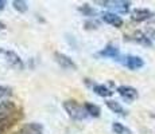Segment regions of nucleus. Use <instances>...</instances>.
Segmentation results:
<instances>
[{
    "mask_svg": "<svg viewBox=\"0 0 155 134\" xmlns=\"http://www.w3.org/2000/svg\"><path fill=\"white\" fill-rule=\"evenodd\" d=\"M62 106H64L66 114L74 121H84V120H86V117H88L84 106H81L77 101H74V99L65 101Z\"/></svg>",
    "mask_w": 155,
    "mask_h": 134,
    "instance_id": "nucleus-1",
    "label": "nucleus"
},
{
    "mask_svg": "<svg viewBox=\"0 0 155 134\" xmlns=\"http://www.w3.org/2000/svg\"><path fill=\"white\" fill-rule=\"evenodd\" d=\"M0 55H2L3 58H4V61L12 68H15V70H23V68H25V63H23L22 58L15 51H12V50L0 48Z\"/></svg>",
    "mask_w": 155,
    "mask_h": 134,
    "instance_id": "nucleus-2",
    "label": "nucleus"
},
{
    "mask_svg": "<svg viewBox=\"0 0 155 134\" xmlns=\"http://www.w3.org/2000/svg\"><path fill=\"white\" fill-rule=\"evenodd\" d=\"M18 106L12 101H3L0 102V121L11 120V118L18 117Z\"/></svg>",
    "mask_w": 155,
    "mask_h": 134,
    "instance_id": "nucleus-3",
    "label": "nucleus"
},
{
    "mask_svg": "<svg viewBox=\"0 0 155 134\" xmlns=\"http://www.w3.org/2000/svg\"><path fill=\"white\" fill-rule=\"evenodd\" d=\"M97 4H101L103 7L111 8L113 11H119L121 14L130 12L131 8V2H126V0H104V2H96Z\"/></svg>",
    "mask_w": 155,
    "mask_h": 134,
    "instance_id": "nucleus-4",
    "label": "nucleus"
},
{
    "mask_svg": "<svg viewBox=\"0 0 155 134\" xmlns=\"http://www.w3.org/2000/svg\"><path fill=\"white\" fill-rule=\"evenodd\" d=\"M54 61L62 68H65V70H73V71H76L77 68H78V66L76 64V62H74L73 59L70 58V56H68L66 54H64V52L55 51L54 52Z\"/></svg>",
    "mask_w": 155,
    "mask_h": 134,
    "instance_id": "nucleus-5",
    "label": "nucleus"
},
{
    "mask_svg": "<svg viewBox=\"0 0 155 134\" xmlns=\"http://www.w3.org/2000/svg\"><path fill=\"white\" fill-rule=\"evenodd\" d=\"M116 91L117 94L123 98L124 101H128V102H134L135 99L139 98V93L135 87L132 86H128V85H121V86H117L116 87Z\"/></svg>",
    "mask_w": 155,
    "mask_h": 134,
    "instance_id": "nucleus-6",
    "label": "nucleus"
},
{
    "mask_svg": "<svg viewBox=\"0 0 155 134\" xmlns=\"http://www.w3.org/2000/svg\"><path fill=\"white\" fill-rule=\"evenodd\" d=\"M124 40L128 42H135L138 44H142L144 47H151L153 46V42L148 39V36L142 31H134L130 35H124Z\"/></svg>",
    "mask_w": 155,
    "mask_h": 134,
    "instance_id": "nucleus-7",
    "label": "nucleus"
},
{
    "mask_svg": "<svg viewBox=\"0 0 155 134\" xmlns=\"http://www.w3.org/2000/svg\"><path fill=\"white\" fill-rule=\"evenodd\" d=\"M85 83L92 89V90H93L94 94H97L101 98H108V97H111V95H113V91L105 85L94 83L93 80H91V79H85Z\"/></svg>",
    "mask_w": 155,
    "mask_h": 134,
    "instance_id": "nucleus-8",
    "label": "nucleus"
},
{
    "mask_svg": "<svg viewBox=\"0 0 155 134\" xmlns=\"http://www.w3.org/2000/svg\"><path fill=\"white\" fill-rule=\"evenodd\" d=\"M97 55L101 56V58H109L113 59V61H119L120 59V51H119L117 46H115L113 43H108L104 48H101Z\"/></svg>",
    "mask_w": 155,
    "mask_h": 134,
    "instance_id": "nucleus-9",
    "label": "nucleus"
},
{
    "mask_svg": "<svg viewBox=\"0 0 155 134\" xmlns=\"http://www.w3.org/2000/svg\"><path fill=\"white\" fill-rule=\"evenodd\" d=\"M154 16H155V14L153 11L147 10V8H136V10H134L132 12H131V19L138 23L150 20L151 17H154Z\"/></svg>",
    "mask_w": 155,
    "mask_h": 134,
    "instance_id": "nucleus-10",
    "label": "nucleus"
},
{
    "mask_svg": "<svg viewBox=\"0 0 155 134\" xmlns=\"http://www.w3.org/2000/svg\"><path fill=\"white\" fill-rule=\"evenodd\" d=\"M101 20L107 24L112 26V27H116V28H120L123 26V19L119 16L115 12H104L101 14Z\"/></svg>",
    "mask_w": 155,
    "mask_h": 134,
    "instance_id": "nucleus-11",
    "label": "nucleus"
},
{
    "mask_svg": "<svg viewBox=\"0 0 155 134\" xmlns=\"http://www.w3.org/2000/svg\"><path fill=\"white\" fill-rule=\"evenodd\" d=\"M124 66L130 70H139L144 66V62L140 56H136V55H127L124 58Z\"/></svg>",
    "mask_w": 155,
    "mask_h": 134,
    "instance_id": "nucleus-12",
    "label": "nucleus"
},
{
    "mask_svg": "<svg viewBox=\"0 0 155 134\" xmlns=\"http://www.w3.org/2000/svg\"><path fill=\"white\" fill-rule=\"evenodd\" d=\"M18 134H43V126L38 122H30L26 123Z\"/></svg>",
    "mask_w": 155,
    "mask_h": 134,
    "instance_id": "nucleus-13",
    "label": "nucleus"
},
{
    "mask_svg": "<svg viewBox=\"0 0 155 134\" xmlns=\"http://www.w3.org/2000/svg\"><path fill=\"white\" fill-rule=\"evenodd\" d=\"M105 105H107V107H108V109L111 110L112 113L120 115V117H127V114H128L127 110L124 109V107L121 106L119 102H116V101H112V99H108L105 102Z\"/></svg>",
    "mask_w": 155,
    "mask_h": 134,
    "instance_id": "nucleus-14",
    "label": "nucleus"
},
{
    "mask_svg": "<svg viewBox=\"0 0 155 134\" xmlns=\"http://www.w3.org/2000/svg\"><path fill=\"white\" fill-rule=\"evenodd\" d=\"M84 109L88 114V117H93V118H99L101 115V109L97 105L92 102H85L84 103Z\"/></svg>",
    "mask_w": 155,
    "mask_h": 134,
    "instance_id": "nucleus-15",
    "label": "nucleus"
},
{
    "mask_svg": "<svg viewBox=\"0 0 155 134\" xmlns=\"http://www.w3.org/2000/svg\"><path fill=\"white\" fill-rule=\"evenodd\" d=\"M112 132L115 134H132V130L130 127L124 126L121 122H113L112 123Z\"/></svg>",
    "mask_w": 155,
    "mask_h": 134,
    "instance_id": "nucleus-16",
    "label": "nucleus"
},
{
    "mask_svg": "<svg viewBox=\"0 0 155 134\" xmlns=\"http://www.w3.org/2000/svg\"><path fill=\"white\" fill-rule=\"evenodd\" d=\"M12 7L20 14L27 12V10H28V4H27V2H25V0H14Z\"/></svg>",
    "mask_w": 155,
    "mask_h": 134,
    "instance_id": "nucleus-17",
    "label": "nucleus"
},
{
    "mask_svg": "<svg viewBox=\"0 0 155 134\" xmlns=\"http://www.w3.org/2000/svg\"><path fill=\"white\" fill-rule=\"evenodd\" d=\"M16 120H19V117L11 118V120H5V121H0V134H4L5 132H7L15 122H16Z\"/></svg>",
    "mask_w": 155,
    "mask_h": 134,
    "instance_id": "nucleus-18",
    "label": "nucleus"
},
{
    "mask_svg": "<svg viewBox=\"0 0 155 134\" xmlns=\"http://www.w3.org/2000/svg\"><path fill=\"white\" fill-rule=\"evenodd\" d=\"M11 95H12V89L10 86H0V102L8 101Z\"/></svg>",
    "mask_w": 155,
    "mask_h": 134,
    "instance_id": "nucleus-19",
    "label": "nucleus"
},
{
    "mask_svg": "<svg viewBox=\"0 0 155 134\" xmlns=\"http://www.w3.org/2000/svg\"><path fill=\"white\" fill-rule=\"evenodd\" d=\"M78 11L81 12L84 16H88V17H93V15L96 14V11L91 7L89 4H82L78 7Z\"/></svg>",
    "mask_w": 155,
    "mask_h": 134,
    "instance_id": "nucleus-20",
    "label": "nucleus"
},
{
    "mask_svg": "<svg viewBox=\"0 0 155 134\" xmlns=\"http://www.w3.org/2000/svg\"><path fill=\"white\" fill-rule=\"evenodd\" d=\"M85 27H86V30L97 28V27H99V23H97V22H86L85 23Z\"/></svg>",
    "mask_w": 155,
    "mask_h": 134,
    "instance_id": "nucleus-21",
    "label": "nucleus"
},
{
    "mask_svg": "<svg viewBox=\"0 0 155 134\" xmlns=\"http://www.w3.org/2000/svg\"><path fill=\"white\" fill-rule=\"evenodd\" d=\"M148 36V39H150L151 42L153 40H155V30H150V31H148V34H146Z\"/></svg>",
    "mask_w": 155,
    "mask_h": 134,
    "instance_id": "nucleus-22",
    "label": "nucleus"
},
{
    "mask_svg": "<svg viewBox=\"0 0 155 134\" xmlns=\"http://www.w3.org/2000/svg\"><path fill=\"white\" fill-rule=\"evenodd\" d=\"M5 4H7V3H5L4 0H0V11H2V10H4Z\"/></svg>",
    "mask_w": 155,
    "mask_h": 134,
    "instance_id": "nucleus-23",
    "label": "nucleus"
},
{
    "mask_svg": "<svg viewBox=\"0 0 155 134\" xmlns=\"http://www.w3.org/2000/svg\"><path fill=\"white\" fill-rule=\"evenodd\" d=\"M3 30H5V24L3 22H0V31H3Z\"/></svg>",
    "mask_w": 155,
    "mask_h": 134,
    "instance_id": "nucleus-24",
    "label": "nucleus"
}]
</instances>
